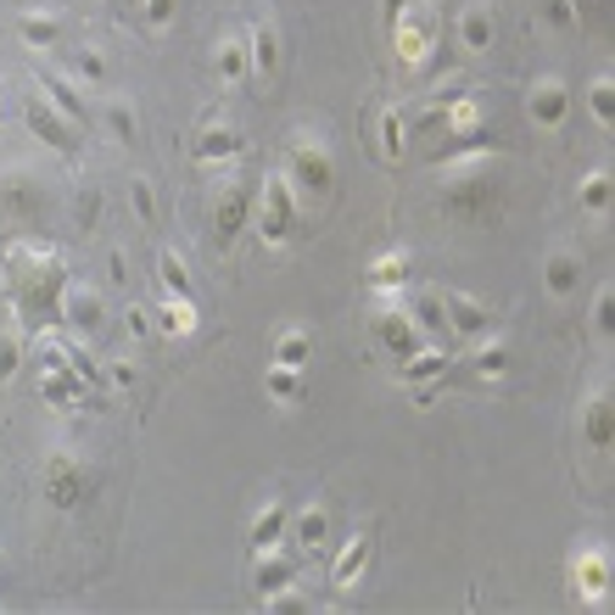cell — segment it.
I'll list each match as a JSON object with an SVG mask.
<instances>
[{
  "mask_svg": "<svg viewBox=\"0 0 615 615\" xmlns=\"http://www.w3.org/2000/svg\"><path fill=\"white\" fill-rule=\"evenodd\" d=\"M0 269H7V291H12V314L23 330H45L56 314H62V286L73 280L67 263L56 252H45L40 241H7V252H0Z\"/></svg>",
  "mask_w": 615,
  "mask_h": 615,
  "instance_id": "obj_1",
  "label": "cell"
},
{
  "mask_svg": "<svg viewBox=\"0 0 615 615\" xmlns=\"http://www.w3.org/2000/svg\"><path fill=\"white\" fill-rule=\"evenodd\" d=\"M448 168L443 180V219L465 224V230H487L498 219V162L487 151H470V157H448L436 162Z\"/></svg>",
  "mask_w": 615,
  "mask_h": 615,
  "instance_id": "obj_2",
  "label": "cell"
},
{
  "mask_svg": "<svg viewBox=\"0 0 615 615\" xmlns=\"http://www.w3.org/2000/svg\"><path fill=\"white\" fill-rule=\"evenodd\" d=\"M280 173H286V185L297 191V202H325L336 191V151H330V140L319 129H297L286 140Z\"/></svg>",
  "mask_w": 615,
  "mask_h": 615,
  "instance_id": "obj_3",
  "label": "cell"
},
{
  "mask_svg": "<svg viewBox=\"0 0 615 615\" xmlns=\"http://www.w3.org/2000/svg\"><path fill=\"white\" fill-rule=\"evenodd\" d=\"M252 230L263 246H286L297 230V191L286 185V173H269L257 191H252Z\"/></svg>",
  "mask_w": 615,
  "mask_h": 615,
  "instance_id": "obj_4",
  "label": "cell"
},
{
  "mask_svg": "<svg viewBox=\"0 0 615 615\" xmlns=\"http://www.w3.org/2000/svg\"><path fill=\"white\" fill-rule=\"evenodd\" d=\"M565 582L587 609H609V543H598V538L576 543L565 560Z\"/></svg>",
  "mask_w": 615,
  "mask_h": 615,
  "instance_id": "obj_5",
  "label": "cell"
},
{
  "mask_svg": "<svg viewBox=\"0 0 615 615\" xmlns=\"http://www.w3.org/2000/svg\"><path fill=\"white\" fill-rule=\"evenodd\" d=\"M91 492H96L91 459H78L73 448H56V454L45 459V498H51L56 509H78Z\"/></svg>",
  "mask_w": 615,
  "mask_h": 615,
  "instance_id": "obj_6",
  "label": "cell"
},
{
  "mask_svg": "<svg viewBox=\"0 0 615 615\" xmlns=\"http://www.w3.org/2000/svg\"><path fill=\"white\" fill-rule=\"evenodd\" d=\"M392 51H397V62L409 73H420L431 62V51H436V23H431L425 7H414V0H409V7L397 12V23H392Z\"/></svg>",
  "mask_w": 615,
  "mask_h": 615,
  "instance_id": "obj_7",
  "label": "cell"
},
{
  "mask_svg": "<svg viewBox=\"0 0 615 615\" xmlns=\"http://www.w3.org/2000/svg\"><path fill=\"white\" fill-rule=\"evenodd\" d=\"M23 124H29V135H34L40 146H51L56 157H78V124H67L40 91L23 96Z\"/></svg>",
  "mask_w": 615,
  "mask_h": 615,
  "instance_id": "obj_8",
  "label": "cell"
},
{
  "mask_svg": "<svg viewBox=\"0 0 615 615\" xmlns=\"http://www.w3.org/2000/svg\"><path fill=\"white\" fill-rule=\"evenodd\" d=\"M370 330H375V341L386 347L392 359H409V353H420V347H425V336H420V325L409 319L403 297H381V308H375Z\"/></svg>",
  "mask_w": 615,
  "mask_h": 615,
  "instance_id": "obj_9",
  "label": "cell"
},
{
  "mask_svg": "<svg viewBox=\"0 0 615 615\" xmlns=\"http://www.w3.org/2000/svg\"><path fill=\"white\" fill-rule=\"evenodd\" d=\"M191 157H197V168H208V173H235V162L246 157V135L230 129V124H208V129L197 135Z\"/></svg>",
  "mask_w": 615,
  "mask_h": 615,
  "instance_id": "obj_10",
  "label": "cell"
},
{
  "mask_svg": "<svg viewBox=\"0 0 615 615\" xmlns=\"http://www.w3.org/2000/svg\"><path fill=\"white\" fill-rule=\"evenodd\" d=\"M246 224H252V185H241L235 173H224V185L213 197V235H219V246H230Z\"/></svg>",
  "mask_w": 615,
  "mask_h": 615,
  "instance_id": "obj_11",
  "label": "cell"
},
{
  "mask_svg": "<svg viewBox=\"0 0 615 615\" xmlns=\"http://www.w3.org/2000/svg\"><path fill=\"white\" fill-rule=\"evenodd\" d=\"M571 107H576V96H571V84H565L560 73H543V78L532 84V96H526V113H532L538 129H565Z\"/></svg>",
  "mask_w": 615,
  "mask_h": 615,
  "instance_id": "obj_12",
  "label": "cell"
},
{
  "mask_svg": "<svg viewBox=\"0 0 615 615\" xmlns=\"http://www.w3.org/2000/svg\"><path fill=\"white\" fill-rule=\"evenodd\" d=\"M370 554H375V526H359V532L336 549L330 587H336V593H353V587L364 582V571H370Z\"/></svg>",
  "mask_w": 615,
  "mask_h": 615,
  "instance_id": "obj_13",
  "label": "cell"
},
{
  "mask_svg": "<svg viewBox=\"0 0 615 615\" xmlns=\"http://www.w3.org/2000/svg\"><path fill=\"white\" fill-rule=\"evenodd\" d=\"M443 308H448V330L459 341H487L492 336V308L470 291H443Z\"/></svg>",
  "mask_w": 615,
  "mask_h": 615,
  "instance_id": "obj_14",
  "label": "cell"
},
{
  "mask_svg": "<svg viewBox=\"0 0 615 615\" xmlns=\"http://www.w3.org/2000/svg\"><path fill=\"white\" fill-rule=\"evenodd\" d=\"M0 213L12 224H40L45 219V191L29 180V173H7V180H0Z\"/></svg>",
  "mask_w": 615,
  "mask_h": 615,
  "instance_id": "obj_15",
  "label": "cell"
},
{
  "mask_svg": "<svg viewBox=\"0 0 615 615\" xmlns=\"http://www.w3.org/2000/svg\"><path fill=\"white\" fill-rule=\"evenodd\" d=\"M448 364H454V353L443 341H425L420 353H409L403 364H397V381L409 386V392H420V386H436V381H448Z\"/></svg>",
  "mask_w": 615,
  "mask_h": 615,
  "instance_id": "obj_16",
  "label": "cell"
},
{
  "mask_svg": "<svg viewBox=\"0 0 615 615\" xmlns=\"http://www.w3.org/2000/svg\"><path fill=\"white\" fill-rule=\"evenodd\" d=\"M102 314H107V303H102L96 286H78V280L62 286V325H67L73 336H91V330L102 325Z\"/></svg>",
  "mask_w": 615,
  "mask_h": 615,
  "instance_id": "obj_17",
  "label": "cell"
},
{
  "mask_svg": "<svg viewBox=\"0 0 615 615\" xmlns=\"http://www.w3.org/2000/svg\"><path fill=\"white\" fill-rule=\"evenodd\" d=\"M409 269H414V257H409L403 246H386V252H375V257H370L364 286H370L375 297H403V286H409Z\"/></svg>",
  "mask_w": 615,
  "mask_h": 615,
  "instance_id": "obj_18",
  "label": "cell"
},
{
  "mask_svg": "<svg viewBox=\"0 0 615 615\" xmlns=\"http://www.w3.org/2000/svg\"><path fill=\"white\" fill-rule=\"evenodd\" d=\"M615 443V403H609V386L587 392L582 397V448H609Z\"/></svg>",
  "mask_w": 615,
  "mask_h": 615,
  "instance_id": "obj_19",
  "label": "cell"
},
{
  "mask_svg": "<svg viewBox=\"0 0 615 615\" xmlns=\"http://www.w3.org/2000/svg\"><path fill=\"white\" fill-rule=\"evenodd\" d=\"M576 286H582V252L554 246V252L543 257V291H549L554 303H571V297H576Z\"/></svg>",
  "mask_w": 615,
  "mask_h": 615,
  "instance_id": "obj_20",
  "label": "cell"
},
{
  "mask_svg": "<svg viewBox=\"0 0 615 615\" xmlns=\"http://www.w3.org/2000/svg\"><path fill=\"white\" fill-rule=\"evenodd\" d=\"M286 526H291V503L286 498H269L257 515H252V526H246V543H252V554H263V549H280L286 543Z\"/></svg>",
  "mask_w": 615,
  "mask_h": 615,
  "instance_id": "obj_21",
  "label": "cell"
},
{
  "mask_svg": "<svg viewBox=\"0 0 615 615\" xmlns=\"http://www.w3.org/2000/svg\"><path fill=\"white\" fill-rule=\"evenodd\" d=\"M291 582H297V554H286V543L257 554V565H252V587H257V598H263V593H280V587H291Z\"/></svg>",
  "mask_w": 615,
  "mask_h": 615,
  "instance_id": "obj_22",
  "label": "cell"
},
{
  "mask_svg": "<svg viewBox=\"0 0 615 615\" xmlns=\"http://www.w3.org/2000/svg\"><path fill=\"white\" fill-rule=\"evenodd\" d=\"M286 538H291L303 554H308V549H325V543H330V509H325V503H303V509H291Z\"/></svg>",
  "mask_w": 615,
  "mask_h": 615,
  "instance_id": "obj_23",
  "label": "cell"
},
{
  "mask_svg": "<svg viewBox=\"0 0 615 615\" xmlns=\"http://www.w3.org/2000/svg\"><path fill=\"white\" fill-rule=\"evenodd\" d=\"M492 40H498V18H492V7L470 0V7L459 12V45H465L470 56H481V51H492Z\"/></svg>",
  "mask_w": 615,
  "mask_h": 615,
  "instance_id": "obj_24",
  "label": "cell"
},
{
  "mask_svg": "<svg viewBox=\"0 0 615 615\" xmlns=\"http://www.w3.org/2000/svg\"><path fill=\"white\" fill-rule=\"evenodd\" d=\"M403 308H409V319L420 325L425 341H448V308H443V291H414Z\"/></svg>",
  "mask_w": 615,
  "mask_h": 615,
  "instance_id": "obj_25",
  "label": "cell"
},
{
  "mask_svg": "<svg viewBox=\"0 0 615 615\" xmlns=\"http://www.w3.org/2000/svg\"><path fill=\"white\" fill-rule=\"evenodd\" d=\"M151 314H157V330L173 336V341L197 336V325H202V319H197V297H162Z\"/></svg>",
  "mask_w": 615,
  "mask_h": 615,
  "instance_id": "obj_26",
  "label": "cell"
},
{
  "mask_svg": "<svg viewBox=\"0 0 615 615\" xmlns=\"http://www.w3.org/2000/svg\"><path fill=\"white\" fill-rule=\"evenodd\" d=\"M269 359L286 364V370H308V359H314V330H303V325H280V330H275V347H269Z\"/></svg>",
  "mask_w": 615,
  "mask_h": 615,
  "instance_id": "obj_27",
  "label": "cell"
},
{
  "mask_svg": "<svg viewBox=\"0 0 615 615\" xmlns=\"http://www.w3.org/2000/svg\"><path fill=\"white\" fill-rule=\"evenodd\" d=\"M219 84L224 91H241V84L252 78V56H246V34H224L219 40Z\"/></svg>",
  "mask_w": 615,
  "mask_h": 615,
  "instance_id": "obj_28",
  "label": "cell"
},
{
  "mask_svg": "<svg viewBox=\"0 0 615 615\" xmlns=\"http://www.w3.org/2000/svg\"><path fill=\"white\" fill-rule=\"evenodd\" d=\"M246 56H252V73H257V78H275V67H280L275 23H252V29H246Z\"/></svg>",
  "mask_w": 615,
  "mask_h": 615,
  "instance_id": "obj_29",
  "label": "cell"
},
{
  "mask_svg": "<svg viewBox=\"0 0 615 615\" xmlns=\"http://www.w3.org/2000/svg\"><path fill=\"white\" fill-rule=\"evenodd\" d=\"M40 96H45V102H51V107H56V113H62L67 124H78V129H84V124H91V107H84V96L73 91V84H67V78L45 73V78H40Z\"/></svg>",
  "mask_w": 615,
  "mask_h": 615,
  "instance_id": "obj_30",
  "label": "cell"
},
{
  "mask_svg": "<svg viewBox=\"0 0 615 615\" xmlns=\"http://www.w3.org/2000/svg\"><path fill=\"white\" fill-rule=\"evenodd\" d=\"M509 359H515V353H509L503 341H481L476 353L465 359V370H470L481 386H492V381H503V375H509Z\"/></svg>",
  "mask_w": 615,
  "mask_h": 615,
  "instance_id": "obj_31",
  "label": "cell"
},
{
  "mask_svg": "<svg viewBox=\"0 0 615 615\" xmlns=\"http://www.w3.org/2000/svg\"><path fill=\"white\" fill-rule=\"evenodd\" d=\"M609 202H615V180H609V168H593L587 180L576 185V208H582V213H593V219H604V213H609Z\"/></svg>",
  "mask_w": 615,
  "mask_h": 615,
  "instance_id": "obj_32",
  "label": "cell"
},
{
  "mask_svg": "<svg viewBox=\"0 0 615 615\" xmlns=\"http://www.w3.org/2000/svg\"><path fill=\"white\" fill-rule=\"evenodd\" d=\"M40 397L56 403V409H78V403H84V381H78L73 370H45V375H40Z\"/></svg>",
  "mask_w": 615,
  "mask_h": 615,
  "instance_id": "obj_33",
  "label": "cell"
},
{
  "mask_svg": "<svg viewBox=\"0 0 615 615\" xmlns=\"http://www.w3.org/2000/svg\"><path fill=\"white\" fill-rule=\"evenodd\" d=\"M18 34H23V45L51 51V45L62 40V18H56V12H23V18H18Z\"/></svg>",
  "mask_w": 615,
  "mask_h": 615,
  "instance_id": "obj_34",
  "label": "cell"
},
{
  "mask_svg": "<svg viewBox=\"0 0 615 615\" xmlns=\"http://www.w3.org/2000/svg\"><path fill=\"white\" fill-rule=\"evenodd\" d=\"M403 151H409L403 107H381V157H386V162H403Z\"/></svg>",
  "mask_w": 615,
  "mask_h": 615,
  "instance_id": "obj_35",
  "label": "cell"
},
{
  "mask_svg": "<svg viewBox=\"0 0 615 615\" xmlns=\"http://www.w3.org/2000/svg\"><path fill=\"white\" fill-rule=\"evenodd\" d=\"M23 341H29L23 325H0V386L23 370Z\"/></svg>",
  "mask_w": 615,
  "mask_h": 615,
  "instance_id": "obj_36",
  "label": "cell"
},
{
  "mask_svg": "<svg viewBox=\"0 0 615 615\" xmlns=\"http://www.w3.org/2000/svg\"><path fill=\"white\" fill-rule=\"evenodd\" d=\"M587 113H593L598 129H615V78H609V73H598V78L587 84Z\"/></svg>",
  "mask_w": 615,
  "mask_h": 615,
  "instance_id": "obj_37",
  "label": "cell"
},
{
  "mask_svg": "<svg viewBox=\"0 0 615 615\" xmlns=\"http://www.w3.org/2000/svg\"><path fill=\"white\" fill-rule=\"evenodd\" d=\"M157 280H162L168 297H197V291H191V269H185L180 252H162V257H157Z\"/></svg>",
  "mask_w": 615,
  "mask_h": 615,
  "instance_id": "obj_38",
  "label": "cell"
},
{
  "mask_svg": "<svg viewBox=\"0 0 615 615\" xmlns=\"http://www.w3.org/2000/svg\"><path fill=\"white\" fill-rule=\"evenodd\" d=\"M263 386H269V397H275V403H297V397H303V370L269 364V375H263Z\"/></svg>",
  "mask_w": 615,
  "mask_h": 615,
  "instance_id": "obj_39",
  "label": "cell"
},
{
  "mask_svg": "<svg viewBox=\"0 0 615 615\" xmlns=\"http://www.w3.org/2000/svg\"><path fill=\"white\" fill-rule=\"evenodd\" d=\"M593 336L598 341H615V286L609 280L593 291Z\"/></svg>",
  "mask_w": 615,
  "mask_h": 615,
  "instance_id": "obj_40",
  "label": "cell"
},
{
  "mask_svg": "<svg viewBox=\"0 0 615 615\" xmlns=\"http://www.w3.org/2000/svg\"><path fill=\"white\" fill-rule=\"evenodd\" d=\"M543 23H549L554 34H576V29H582L576 0H543Z\"/></svg>",
  "mask_w": 615,
  "mask_h": 615,
  "instance_id": "obj_41",
  "label": "cell"
},
{
  "mask_svg": "<svg viewBox=\"0 0 615 615\" xmlns=\"http://www.w3.org/2000/svg\"><path fill=\"white\" fill-rule=\"evenodd\" d=\"M78 78L91 84V91H102V84L113 78V67H107V56H102L96 45H91V51H78Z\"/></svg>",
  "mask_w": 615,
  "mask_h": 615,
  "instance_id": "obj_42",
  "label": "cell"
},
{
  "mask_svg": "<svg viewBox=\"0 0 615 615\" xmlns=\"http://www.w3.org/2000/svg\"><path fill=\"white\" fill-rule=\"evenodd\" d=\"M140 18H146V29H168L173 18H180V0H140Z\"/></svg>",
  "mask_w": 615,
  "mask_h": 615,
  "instance_id": "obj_43",
  "label": "cell"
},
{
  "mask_svg": "<svg viewBox=\"0 0 615 615\" xmlns=\"http://www.w3.org/2000/svg\"><path fill=\"white\" fill-rule=\"evenodd\" d=\"M129 208H135L140 224H157V191H151V180H135L129 185Z\"/></svg>",
  "mask_w": 615,
  "mask_h": 615,
  "instance_id": "obj_44",
  "label": "cell"
},
{
  "mask_svg": "<svg viewBox=\"0 0 615 615\" xmlns=\"http://www.w3.org/2000/svg\"><path fill=\"white\" fill-rule=\"evenodd\" d=\"M107 124H113V135H118V140H135V113H129L124 102H113V107H107Z\"/></svg>",
  "mask_w": 615,
  "mask_h": 615,
  "instance_id": "obj_45",
  "label": "cell"
},
{
  "mask_svg": "<svg viewBox=\"0 0 615 615\" xmlns=\"http://www.w3.org/2000/svg\"><path fill=\"white\" fill-rule=\"evenodd\" d=\"M107 381H113L118 392H135V381H140V370H135L129 359H113V364H107Z\"/></svg>",
  "mask_w": 615,
  "mask_h": 615,
  "instance_id": "obj_46",
  "label": "cell"
},
{
  "mask_svg": "<svg viewBox=\"0 0 615 615\" xmlns=\"http://www.w3.org/2000/svg\"><path fill=\"white\" fill-rule=\"evenodd\" d=\"M73 213H78L84 230H91V224L102 219V191H78V208H73Z\"/></svg>",
  "mask_w": 615,
  "mask_h": 615,
  "instance_id": "obj_47",
  "label": "cell"
},
{
  "mask_svg": "<svg viewBox=\"0 0 615 615\" xmlns=\"http://www.w3.org/2000/svg\"><path fill=\"white\" fill-rule=\"evenodd\" d=\"M124 330H129V336H135V341H140V336H151V314H146V308H135V303H129V308H124Z\"/></svg>",
  "mask_w": 615,
  "mask_h": 615,
  "instance_id": "obj_48",
  "label": "cell"
},
{
  "mask_svg": "<svg viewBox=\"0 0 615 615\" xmlns=\"http://www.w3.org/2000/svg\"><path fill=\"white\" fill-rule=\"evenodd\" d=\"M107 280L113 286H129V257L124 252H107Z\"/></svg>",
  "mask_w": 615,
  "mask_h": 615,
  "instance_id": "obj_49",
  "label": "cell"
},
{
  "mask_svg": "<svg viewBox=\"0 0 615 615\" xmlns=\"http://www.w3.org/2000/svg\"><path fill=\"white\" fill-rule=\"evenodd\" d=\"M403 7H409V0H381V18H386V29L397 23V12H403Z\"/></svg>",
  "mask_w": 615,
  "mask_h": 615,
  "instance_id": "obj_50",
  "label": "cell"
},
{
  "mask_svg": "<svg viewBox=\"0 0 615 615\" xmlns=\"http://www.w3.org/2000/svg\"><path fill=\"white\" fill-rule=\"evenodd\" d=\"M0 118H7V102H0Z\"/></svg>",
  "mask_w": 615,
  "mask_h": 615,
  "instance_id": "obj_51",
  "label": "cell"
}]
</instances>
